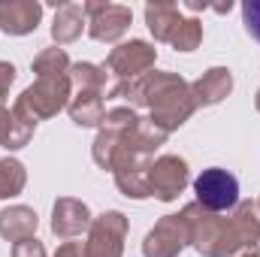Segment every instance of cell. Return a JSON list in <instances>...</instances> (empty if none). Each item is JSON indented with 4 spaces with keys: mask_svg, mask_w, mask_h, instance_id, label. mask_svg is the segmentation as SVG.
<instances>
[{
    "mask_svg": "<svg viewBox=\"0 0 260 257\" xmlns=\"http://www.w3.org/2000/svg\"><path fill=\"white\" fill-rule=\"evenodd\" d=\"M188 179H191L188 160L179 154H160L148 167V191H151V197H157L164 203L179 200V194L188 188Z\"/></svg>",
    "mask_w": 260,
    "mask_h": 257,
    "instance_id": "obj_10",
    "label": "cell"
},
{
    "mask_svg": "<svg viewBox=\"0 0 260 257\" xmlns=\"http://www.w3.org/2000/svg\"><path fill=\"white\" fill-rule=\"evenodd\" d=\"M70 82L79 88V91H97V94H103L106 97V79H109V73L103 70V67L97 64H88V61H79V64L70 67Z\"/></svg>",
    "mask_w": 260,
    "mask_h": 257,
    "instance_id": "obj_18",
    "label": "cell"
},
{
    "mask_svg": "<svg viewBox=\"0 0 260 257\" xmlns=\"http://www.w3.org/2000/svg\"><path fill=\"white\" fill-rule=\"evenodd\" d=\"M12 82H15V67L9 64V61H0V103L6 100Z\"/></svg>",
    "mask_w": 260,
    "mask_h": 257,
    "instance_id": "obj_25",
    "label": "cell"
},
{
    "mask_svg": "<svg viewBox=\"0 0 260 257\" xmlns=\"http://www.w3.org/2000/svg\"><path fill=\"white\" fill-rule=\"evenodd\" d=\"M191 245L188 224L179 215H164L142 239V257H179Z\"/></svg>",
    "mask_w": 260,
    "mask_h": 257,
    "instance_id": "obj_9",
    "label": "cell"
},
{
    "mask_svg": "<svg viewBox=\"0 0 260 257\" xmlns=\"http://www.w3.org/2000/svg\"><path fill=\"white\" fill-rule=\"evenodd\" d=\"M242 257H260L257 251H248V254H242Z\"/></svg>",
    "mask_w": 260,
    "mask_h": 257,
    "instance_id": "obj_29",
    "label": "cell"
},
{
    "mask_svg": "<svg viewBox=\"0 0 260 257\" xmlns=\"http://www.w3.org/2000/svg\"><path fill=\"white\" fill-rule=\"evenodd\" d=\"M9 112H12V124H9V133H6L3 148H6V151H18V148H24V145L34 139L37 121H30V118H27V115H21L18 109H9Z\"/></svg>",
    "mask_w": 260,
    "mask_h": 257,
    "instance_id": "obj_21",
    "label": "cell"
},
{
    "mask_svg": "<svg viewBox=\"0 0 260 257\" xmlns=\"http://www.w3.org/2000/svg\"><path fill=\"white\" fill-rule=\"evenodd\" d=\"M194 194H197V206H203L206 212H230L239 203V182L230 170L221 167H209L194 179Z\"/></svg>",
    "mask_w": 260,
    "mask_h": 257,
    "instance_id": "obj_4",
    "label": "cell"
},
{
    "mask_svg": "<svg viewBox=\"0 0 260 257\" xmlns=\"http://www.w3.org/2000/svg\"><path fill=\"white\" fill-rule=\"evenodd\" d=\"M182 218L191 233V245L203 257H242L257 251L260 242V215L251 200H239L230 212H206L203 206L188 203Z\"/></svg>",
    "mask_w": 260,
    "mask_h": 257,
    "instance_id": "obj_1",
    "label": "cell"
},
{
    "mask_svg": "<svg viewBox=\"0 0 260 257\" xmlns=\"http://www.w3.org/2000/svg\"><path fill=\"white\" fill-rule=\"evenodd\" d=\"M70 100H73L70 76H46V79H37L30 88H24L21 97L12 103V109H18L30 121H46V118H55L61 109H67Z\"/></svg>",
    "mask_w": 260,
    "mask_h": 257,
    "instance_id": "obj_3",
    "label": "cell"
},
{
    "mask_svg": "<svg viewBox=\"0 0 260 257\" xmlns=\"http://www.w3.org/2000/svg\"><path fill=\"white\" fill-rule=\"evenodd\" d=\"M82 30H88V15L82 3H61L52 21V40L55 46H70L82 37Z\"/></svg>",
    "mask_w": 260,
    "mask_h": 257,
    "instance_id": "obj_14",
    "label": "cell"
},
{
    "mask_svg": "<svg viewBox=\"0 0 260 257\" xmlns=\"http://www.w3.org/2000/svg\"><path fill=\"white\" fill-rule=\"evenodd\" d=\"M154 61H157V49L145 40H130V43H118L103 70L115 79V82H133V79H142L145 73L154 70Z\"/></svg>",
    "mask_w": 260,
    "mask_h": 257,
    "instance_id": "obj_7",
    "label": "cell"
},
{
    "mask_svg": "<svg viewBox=\"0 0 260 257\" xmlns=\"http://www.w3.org/2000/svg\"><path fill=\"white\" fill-rule=\"evenodd\" d=\"M67 112H70L76 127H100V121L106 115L103 94H97V91H76V97L70 100Z\"/></svg>",
    "mask_w": 260,
    "mask_h": 257,
    "instance_id": "obj_17",
    "label": "cell"
},
{
    "mask_svg": "<svg viewBox=\"0 0 260 257\" xmlns=\"http://www.w3.org/2000/svg\"><path fill=\"white\" fill-rule=\"evenodd\" d=\"M257 212H260V200H257Z\"/></svg>",
    "mask_w": 260,
    "mask_h": 257,
    "instance_id": "obj_30",
    "label": "cell"
},
{
    "mask_svg": "<svg viewBox=\"0 0 260 257\" xmlns=\"http://www.w3.org/2000/svg\"><path fill=\"white\" fill-rule=\"evenodd\" d=\"M182 9L176 3H167V0H157V3H148L145 6V24L151 30V37L157 43H170L176 27L182 24Z\"/></svg>",
    "mask_w": 260,
    "mask_h": 257,
    "instance_id": "obj_16",
    "label": "cell"
},
{
    "mask_svg": "<svg viewBox=\"0 0 260 257\" xmlns=\"http://www.w3.org/2000/svg\"><path fill=\"white\" fill-rule=\"evenodd\" d=\"M85 15H88V37L97 43H118L130 30L133 12L124 3H100V0H88L82 3Z\"/></svg>",
    "mask_w": 260,
    "mask_h": 257,
    "instance_id": "obj_8",
    "label": "cell"
},
{
    "mask_svg": "<svg viewBox=\"0 0 260 257\" xmlns=\"http://www.w3.org/2000/svg\"><path fill=\"white\" fill-rule=\"evenodd\" d=\"M43 3L37 0H0V30L9 37H27L40 27Z\"/></svg>",
    "mask_w": 260,
    "mask_h": 257,
    "instance_id": "obj_12",
    "label": "cell"
},
{
    "mask_svg": "<svg viewBox=\"0 0 260 257\" xmlns=\"http://www.w3.org/2000/svg\"><path fill=\"white\" fill-rule=\"evenodd\" d=\"M91 221L94 218H91L88 203H82L76 197H61L52 206V233L58 239H76V236L88 233Z\"/></svg>",
    "mask_w": 260,
    "mask_h": 257,
    "instance_id": "obj_11",
    "label": "cell"
},
{
    "mask_svg": "<svg viewBox=\"0 0 260 257\" xmlns=\"http://www.w3.org/2000/svg\"><path fill=\"white\" fill-rule=\"evenodd\" d=\"M70 58L61 46H52V49H43L34 61H30V70L37 73V79H46V76H67L70 73Z\"/></svg>",
    "mask_w": 260,
    "mask_h": 257,
    "instance_id": "obj_20",
    "label": "cell"
},
{
    "mask_svg": "<svg viewBox=\"0 0 260 257\" xmlns=\"http://www.w3.org/2000/svg\"><path fill=\"white\" fill-rule=\"evenodd\" d=\"M254 106H257V112H260V91H257V97H254Z\"/></svg>",
    "mask_w": 260,
    "mask_h": 257,
    "instance_id": "obj_28",
    "label": "cell"
},
{
    "mask_svg": "<svg viewBox=\"0 0 260 257\" xmlns=\"http://www.w3.org/2000/svg\"><path fill=\"white\" fill-rule=\"evenodd\" d=\"M230 91H233V73L227 67H212L197 82H191V97H194L197 109L200 106H218L221 100L230 97Z\"/></svg>",
    "mask_w": 260,
    "mask_h": 257,
    "instance_id": "obj_13",
    "label": "cell"
},
{
    "mask_svg": "<svg viewBox=\"0 0 260 257\" xmlns=\"http://www.w3.org/2000/svg\"><path fill=\"white\" fill-rule=\"evenodd\" d=\"M12 257H46V245H43L37 236L21 239V242L12 245Z\"/></svg>",
    "mask_w": 260,
    "mask_h": 257,
    "instance_id": "obj_24",
    "label": "cell"
},
{
    "mask_svg": "<svg viewBox=\"0 0 260 257\" xmlns=\"http://www.w3.org/2000/svg\"><path fill=\"white\" fill-rule=\"evenodd\" d=\"M37 224H40V218H37V212L30 209V206H6L3 212H0V236L6 239V242H21V239H30L34 233H37Z\"/></svg>",
    "mask_w": 260,
    "mask_h": 257,
    "instance_id": "obj_15",
    "label": "cell"
},
{
    "mask_svg": "<svg viewBox=\"0 0 260 257\" xmlns=\"http://www.w3.org/2000/svg\"><path fill=\"white\" fill-rule=\"evenodd\" d=\"M242 24L251 40L260 43V0H245L242 3Z\"/></svg>",
    "mask_w": 260,
    "mask_h": 257,
    "instance_id": "obj_23",
    "label": "cell"
},
{
    "mask_svg": "<svg viewBox=\"0 0 260 257\" xmlns=\"http://www.w3.org/2000/svg\"><path fill=\"white\" fill-rule=\"evenodd\" d=\"M55 257H85V245H82V242H64V245L55 251Z\"/></svg>",
    "mask_w": 260,
    "mask_h": 257,
    "instance_id": "obj_26",
    "label": "cell"
},
{
    "mask_svg": "<svg viewBox=\"0 0 260 257\" xmlns=\"http://www.w3.org/2000/svg\"><path fill=\"white\" fill-rule=\"evenodd\" d=\"M200 43H203V21L200 18H182V24L176 27L170 46L176 52H194Z\"/></svg>",
    "mask_w": 260,
    "mask_h": 257,
    "instance_id": "obj_22",
    "label": "cell"
},
{
    "mask_svg": "<svg viewBox=\"0 0 260 257\" xmlns=\"http://www.w3.org/2000/svg\"><path fill=\"white\" fill-rule=\"evenodd\" d=\"M130 221L124 212L109 209L97 215L88 227V242H85V257H121L124 254V239H127Z\"/></svg>",
    "mask_w": 260,
    "mask_h": 257,
    "instance_id": "obj_5",
    "label": "cell"
},
{
    "mask_svg": "<svg viewBox=\"0 0 260 257\" xmlns=\"http://www.w3.org/2000/svg\"><path fill=\"white\" fill-rule=\"evenodd\" d=\"M109 100H127L130 109H148V121L160 127L167 136L179 130L197 112V103L191 97V85L179 73H160L151 70L142 79L133 82H115L106 88Z\"/></svg>",
    "mask_w": 260,
    "mask_h": 257,
    "instance_id": "obj_2",
    "label": "cell"
},
{
    "mask_svg": "<svg viewBox=\"0 0 260 257\" xmlns=\"http://www.w3.org/2000/svg\"><path fill=\"white\" fill-rule=\"evenodd\" d=\"M27 185V170L15 157H0V200H12L24 191Z\"/></svg>",
    "mask_w": 260,
    "mask_h": 257,
    "instance_id": "obj_19",
    "label": "cell"
},
{
    "mask_svg": "<svg viewBox=\"0 0 260 257\" xmlns=\"http://www.w3.org/2000/svg\"><path fill=\"white\" fill-rule=\"evenodd\" d=\"M139 121L136 109L130 106H115L103 115L100 130H97V139H94V148H91V157L100 170H109L112 173V160H115V151L121 145V139L127 136V130Z\"/></svg>",
    "mask_w": 260,
    "mask_h": 257,
    "instance_id": "obj_6",
    "label": "cell"
},
{
    "mask_svg": "<svg viewBox=\"0 0 260 257\" xmlns=\"http://www.w3.org/2000/svg\"><path fill=\"white\" fill-rule=\"evenodd\" d=\"M9 124H12V112L0 103V145L6 142V133H9Z\"/></svg>",
    "mask_w": 260,
    "mask_h": 257,
    "instance_id": "obj_27",
    "label": "cell"
}]
</instances>
